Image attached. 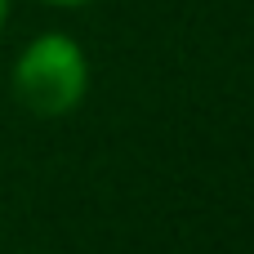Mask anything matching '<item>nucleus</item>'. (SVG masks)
I'll list each match as a JSON object with an SVG mask.
<instances>
[{
    "instance_id": "nucleus-2",
    "label": "nucleus",
    "mask_w": 254,
    "mask_h": 254,
    "mask_svg": "<svg viewBox=\"0 0 254 254\" xmlns=\"http://www.w3.org/2000/svg\"><path fill=\"white\" fill-rule=\"evenodd\" d=\"M45 4H58V9H76V4H94V0H45Z\"/></svg>"
},
{
    "instance_id": "nucleus-1",
    "label": "nucleus",
    "mask_w": 254,
    "mask_h": 254,
    "mask_svg": "<svg viewBox=\"0 0 254 254\" xmlns=\"http://www.w3.org/2000/svg\"><path fill=\"white\" fill-rule=\"evenodd\" d=\"M9 85H13V98L31 116L58 121V116H67V112H76L85 103V94H89V58H85L76 36L40 31L13 58Z\"/></svg>"
},
{
    "instance_id": "nucleus-3",
    "label": "nucleus",
    "mask_w": 254,
    "mask_h": 254,
    "mask_svg": "<svg viewBox=\"0 0 254 254\" xmlns=\"http://www.w3.org/2000/svg\"><path fill=\"white\" fill-rule=\"evenodd\" d=\"M4 18H9V0H0V27H4Z\"/></svg>"
}]
</instances>
